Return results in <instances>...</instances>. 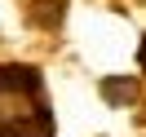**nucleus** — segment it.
Wrapping results in <instances>:
<instances>
[{
  "label": "nucleus",
  "instance_id": "1",
  "mask_svg": "<svg viewBox=\"0 0 146 137\" xmlns=\"http://www.w3.org/2000/svg\"><path fill=\"white\" fill-rule=\"evenodd\" d=\"M0 137H53V106L36 66H0Z\"/></svg>",
  "mask_w": 146,
  "mask_h": 137
},
{
  "label": "nucleus",
  "instance_id": "2",
  "mask_svg": "<svg viewBox=\"0 0 146 137\" xmlns=\"http://www.w3.org/2000/svg\"><path fill=\"white\" fill-rule=\"evenodd\" d=\"M22 13L36 31H58L66 18V0H22Z\"/></svg>",
  "mask_w": 146,
  "mask_h": 137
},
{
  "label": "nucleus",
  "instance_id": "3",
  "mask_svg": "<svg viewBox=\"0 0 146 137\" xmlns=\"http://www.w3.org/2000/svg\"><path fill=\"white\" fill-rule=\"evenodd\" d=\"M142 97V84L133 80V75H111V80H102V102L106 106H128V102Z\"/></svg>",
  "mask_w": 146,
  "mask_h": 137
},
{
  "label": "nucleus",
  "instance_id": "4",
  "mask_svg": "<svg viewBox=\"0 0 146 137\" xmlns=\"http://www.w3.org/2000/svg\"><path fill=\"white\" fill-rule=\"evenodd\" d=\"M137 62H142V71H146V36H142V49H137Z\"/></svg>",
  "mask_w": 146,
  "mask_h": 137
},
{
  "label": "nucleus",
  "instance_id": "5",
  "mask_svg": "<svg viewBox=\"0 0 146 137\" xmlns=\"http://www.w3.org/2000/svg\"><path fill=\"white\" fill-rule=\"evenodd\" d=\"M142 124H146V106H142Z\"/></svg>",
  "mask_w": 146,
  "mask_h": 137
}]
</instances>
